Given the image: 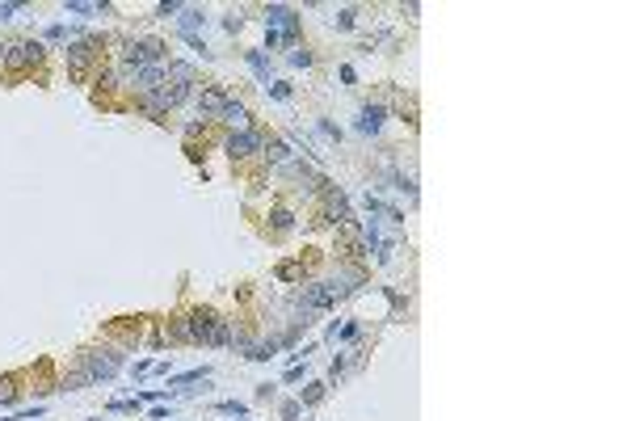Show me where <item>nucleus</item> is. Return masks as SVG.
<instances>
[{
  "mask_svg": "<svg viewBox=\"0 0 631 421\" xmlns=\"http://www.w3.org/2000/svg\"><path fill=\"white\" fill-rule=\"evenodd\" d=\"M202 26V9H181V34L194 38V30Z\"/></svg>",
  "mask_w": 631,
  "mask_h": 421,
  "instance_id": "14",
  "label": "nucleus"
},
{
  "mask_svg": "<svg viewBox=\"0 0 631 421\" xmlns=\"http://www.w3.org/2000/svg\"><path fill=\"white\" fill-rule=\"evenodd\" d=\"M185 325H190V341L206 346V341H210V325H215V312H190Z\"/></svg>",
  "mask_w": 631,
  "mask_h": 421,
  "instance_id": "9",
  "label": "nucleus"
},
{
  "mask_svg": "<svg viewBox=\"0 0 631 421\" xmlns=\"http://www.w3.org/2000/svg\"><path fill=\"white\" fill-rule=\"evenodd\" d=\"M299 413H303V404H295V400H286V404H282V417H286V421H295Z\"/></svg>",
  "mask_w": 631,
  "mask_h": 421,
  "instance_id": "22",
  "label": "nucleus"
},
{
  "mask_svg": "<svg viewBox=\"0 0 631 421\" xmlns=\"http://www.w3.org/2000/svg\"><path fill=\"white\" fill-rule=\"evenodd\" d=\"M219 413H244V404H236V400H223V404H219Z\"/></svg>",
  "mask_w": 631,
  "mask_h": 421,
  "instance_id": "23",
  "label": "nucleus"
},
{
  "mask_svg": "<svg viewBox=\"0 0 631 421\" xmlns=\"http://www.w3.org/2000/svg\"><path fill=\"white\" fill-rule=\"evenodd\" d=\"M341 295H345L341 283H316V287H307V291L299 295V307H303V312H320V307H333Z\"/></svg>",
  "mask_w": 631,
  "mask_h": 421,
  "instance_id": "3",
  "label": "nucleus"
},
{
  "mask_svg": "<svg viewBox=\"0 0 631 421\" xmlns=\"http://www.w3.org/2000/svg\"><path fill=\"white\" fill-rule=\"evenodd\" d=\"M0 64H5V46H0Z\"/></svg>",
  "mask_w": 631,
  "mask_h": 421,
  "instance_id": "25",
  "label": "nucleus"
},
{
  "mask_svg": "<svg viewBox=\"0 0 631 421\" xmlns=\"http://www.w3.org/2000/svg\"><path fill=\"white\" fill-rule=\"evenodd\" d=\"M97 46H101V38H80V42H72V46H68V68H72L76 76H80V68L93 60V51H97Z\"/></svg>",
  "mask_w": 631,
  "mask_h": 421,
  "instance_id": "8",
  "label": "nucleus"
},
{
  "mask_svg": "<svg viewBox=\"0 0 631 421\" xmlns=\"http://www.w3.org/2000/svg\"><path fill=\"white\" fill-rule=\"evenodd\" d=\"M311 60H316V55H311L307 46H295V51H291V64H295V68H311Z\"/></svg>",
  "mask_w": 631,
  "mask_h": 421,
  "instance_id": "16",
  "label": "nucleus"
},
{
  "mask_svg": "<svg viewBox=\"0 0 631 421\" xmlns=\"http://www.w3.org/2000/svg\"><path fill=\"white\" fill-rule=\"evenodd\" d=\"M261 152H266V161H270V165H278V169L291 161V147H286L282 139H266V143H261Z\"/></svg>",
  "mask_w": 631,
  "mask_h": 421,
  "instance_id": "12",
  "label": "nucleus"
},
{
  "mask_svg": "<svg viewBox=\"0 0 631 421\" xmlns=\"http://www.w3.org/2000/svg\"><path fill=\"white\" fill-rule=\"evenodd\" d=\"M266 89H270V97H278V101L291 97V84H286V80H274V84H266Z\"/></svg>",
  "mask_w": 631,
  "mask_h": 421,
  "instance_id": "18",
  "label": "nucleus"
},
{
  "mask_svg": "<svg viewBox=\"0 0 631 421\" xmlns=\"http://www.w3.org/2000/svg\"><path fill=\"white\" fill-rule=\"evenodd\" d=\"M270 220H274V232H291V228H295V215H291V210H274Z\"/></svg>",
  "mask_w": 631,
  "mask_h": 421,
  "instance_id": "15",
  "label": "nucleus"
},
{
  "mask_svg": "<svg viewBox=\"0 0 631 421\" xmlns=\"http://www.w3.org/2000/svg\"><path fill=\"white\" fill-rule=\"evenodd\" d=\"M17 400V388H13V379H0V404H13Z\"/></svg>",
  "mask_w": 631,
  "mask_h": 421,
  "instance_id": "17",
  "label": "nucleus"
},
{
  "mask_svg": "<svg viewBox=\"0 0 631 421\" xmlns=\"http://www.w3.org/2000/svg\"><path fill=\"white\" fill-rule=\"evenodd\" d=\"M219 118H223L228 127H244V123H248V110H244L240 101H232V97H228V101H223V114H219Z\"/></svg>",
  "mask_w": 631,
  "mask_h": 421,
  "instance_id": "13",
  "label": "nucleus"
},
{
  "mask_svg": "<svg viewBox=\"0 0 631 421\" xmlns=\"http://www.w3.org/2000/svg\"><path fill=\"white\" fill-rule=\"evenodd\" d=\"M89 421H101V417H89Z\"/></svg>",
  "mask_w": 631,
  "mask_h": 421,
  "instance_id": "26",
  "label": "nucleus"
},
{
  "mask_svg": "<svg viewBox=\"0 0 631 421\" xmlns=\"http://www.w3.org/2000/svg\"><path fill=\"white\" fill-rule=\"evenodd\" d=\"M320 396H324V384H311V388H307V396H303V404H316Z\"/></svg>",
  "mask_w": 631,
  "mask_h": 421,
  "instance_id": "21",
  "label": "nucleus"
},
{
  "mask_svg": "<svg viewBox=\"0 0 631 421\" xmlns=\"http://www.w3.org/2000/svg\"><path fill=\"white\" fill-rule=\"evenodd\" d=\"M383 118H387V110H383V105H366V110H362V118H358V131L375 135V131L383 127Z\"/></svg>",
  "mask_w": 631,
  "mask_h": 421,
  "instance_id": "11",
  "label": "nucleus"
},
{
  "mask_svg": "<svg viewBox=\"0 0 631 421\" xmlns=\"http://www.w3.org/2000/svg\"><path fill=\"white\" fill-rule=\"evenodd\" d=\"M156 13L169 17V13H181V5H177V0H161V5H156Z\"/></svg>",
  "mask_w": 631,
  "mask_h": 421,
  "instance_id": "19",
  "label": "nucleus"
},
{
  "mask_svg": "<svg viewBox=\"0 0 631 421\" xmlns=\"http://www.w3.org/2000/svg\"><path fill=\"white\" fill-rule=\"evenodd\" d=\"M223 101H228V97H223L219 89H202V93H198V110H202L206 118H219V114H223Z\"/></svg>",
  "mask_w": 631,
  "mask_h": 421,
  "instance_id": "10",
  "label": "nucleus"
},
{
  "mask_svg": "<svg viewBox=\"0 0 631 421\" xmlns=\"http://www.w3.org/2000/svg\"><path fill=\"white\" fill-rule=\"evenodd\" d=\"M17 9H21V5H0V17H13Z\"/></svg>",
  "mask_w": 631,
  "mask_h": 421,
  "instance_id": "24",
  "label": "nucleus"
},
{
  "mask_svg": "<svg viewBox=\"0 0 631 421\" xmlns=\"http://www.w3.org/2000/svg\"><path fill=\"white\" fill-rule=\"evenodd\" d=\"M266 30L278 34V38H286V42H295V38H299V17H295L286 5H270V9H266Z\"/></svg>",
  "mask_w": 631,
  "mask_h": 421,
  "instance_id": "5",
  "label": "nucleus"
},
{
  "mask_svg": "<svg viewBox=\"0 0 631 421\" xmlns=\"http://www.w3.org/2000/svg\"><path fill=\"white\" fill-rule=\"evenodd\" d=\"M261 143H266V139H261L257 131H232L223 147H228L232 161H248V156H257V152H261Z\"/></svg>",
  "mask_w": 631,
  "mask_h": 421,
  "instance_id": "6",
  "label": "nucleus"
},
{
  "mask_svg": "<svg viewBox=\"0 0 631 421\" xmlns=\"http://www.w3.org/2000/svg\"><path fill=\"white\" fill-rule=\"evenodd\" d=\"M333 21H337V26H341V30H354V9H341V13H337V17H333Z\"/></svg>",
  "mask_w": 631,
  "mask_h": 421,
  "instance_id": "20",
  "label": "nucleus"
},
{
  "mask_svg": "<svg viewBox=\"0 0 631 421\" xmlns=\"http://www.w3.org/2000/svg\"><path fill=\"white\" fill-rule=\"evenodd\" d=\"M165 60V42H156V38H143V42H127L122 46V64L131 72L139 68H152V64H161Z\"/></svg>",
  "mask_w": 631,
  "mask_h": 421,
  "instance_id": "2",
  "label": "nucleus"
},
{
  "mask_svg": "<svg viewBox=\"0 0 631 421\" xmlns=\"http://www.w3.org/2000/svg\"><path fill=\"white\" fill-rule=\"evenodd\" d=\"M80 362H84V375L97 384V379H114V375H118L122 354H118V350H84Z\"/></svg>",
  "mask_w": 631,
  "mask_h": 421,
  "instance_id": "1",
  "label": "nucleus"
},
{
  "mask_svg": "<svg viewBox=\"0 0 631 421\" xmlns=\"http://www.w3.org/2000/svg\"><path fill=\"white\" fill-rule=\"evenodd\" d=\"M122 72L135 80V89H139L143 97H152L156 89H165V68H156V64H152V68H139V72H131V68H122Z\"/></svg>",
  "mask_w": 631,
  "mask_h": 421,
  "instance_id": "7",
  "label": "nucleus"
},
{
  "mask_svg": "<svg viewBox=\"0 0 631 421\" xmlns=\"http://www.w3.org/2000/svg\"><path fill=\"white\" fill-rule=\"evenodd\" d=\"M38 60H42V42H34V38H21V42L5 46V68L9 72H21V68H30Z\"/></svg>",
  "mask_w": 631,
  "mask_h": 421,
  "instance_id": "4",
  "label": "nucleus"
}]
</instances>
